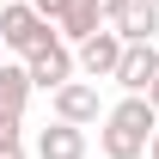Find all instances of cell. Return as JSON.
<instances>
[{
	"label": "cell",
	"instance_id": "1",
	"mask_svg": "<svg viewBox=\"0 0 159 159\" xmlns=\"http://www.w3.org/2000/svg\"><path fill=\"white\" fill-rule=\"evenodd\" d=\"M153 129H159L153 98H147V92H129L116 110H104L98 147H104V159H141V153H147V141H153Z\"/></svg>",
	"mask_w": 159,
	"mask_h": 159
},
{
	"label": "cell",
	"instance_id": "2",
	"mask_svg": "<svg viewBox=\"0 0 159 159\" xmlns=\"http://www.w3.org/2000/svg\"><path fill=\"white\" fill-rule=\"evenodd\" d=\"M25 74H31V92H55L61 80H74V43L61 37V31L37 37L25 49Z\"/></svg>",
	"mask_w": 159,
	"mask_h": 159
},
{
	"label": "cell",
	"instance_id": "3",
	"mask_svg": "<svg viewBox=\"0 0 159 159\" xmlns=\"http://www.w3.org/2000/svg\"><path fill=\"white\" fill-rule=\"evenodd\" d=\"M25 104H31V74L19 61H0V141H19Z\"/></svg>",
	"mask_w": 159,
	"mask_h": 159
},
{
	"label": "cell",
	"instance_id": "4",
	"mask_svg": "<svg viewBox=\"0 0 159 159\" xmlns=\"http://www.w3.org/2000/svg\"><path fill=\"white\" fill-rule=\"evenodd\" d=\"M116 61H122V37H116V31H104V25L92 31V37L74 43V67H80L86 80H110V74H116Z\"/></svg>",
	"mask_w": 159,
	"mask_h": 159
},
{
	"label": "cell",
	"instance_id": "5",
	"mask_svg": "<svg viewBox=\"0 0 159 159\" xmlns=\"http://www.w3.org/2000/svg\"><path fill=\"white\" fill-rule=\"evenodd\" d=\"M49 31H55V25L43 19L37 6H31V0H12V6H0V43H6V49H31V43L37 37H49Z\"/></svg>",
	"mask_w": 159,
	"mask_h": 159
},
{
	"label": "cell",
	"instance_id": "6",
	"mask_svg": "<svg viewBox=\"0 0 159 159\" xmlns=\"http://www.w3.org/2000/svg\"><path fill=\"white\" fill-rule=\"evenodd\" d=\"M122 86V92H147L159 80V49H153V37L147 43H122V61H116V74H110Z\"/></svg>",
	"mask_w": 159,
	"mask_h": 159
},
{
	"label": "cell",
	"instance_id": "7",
	"mask_svg": "<svg viewBox=\"0 0 159 159\" xmlns=\"http://www.w3.org/2000/svg\"><path fill=\"white\" fill-rule=\"evenodd\" d=\"M49 98H55V116L61 122H80V129L98 122V80H61Z\"/></svg>",
	"mask_w": 159,
	"mask_h": 159
},
{
	"label": "cell",
	"instance_id": "8",
	"mask_svg": "<svg viewBox=\"0 0 159 159\" xmlns=\"http://www.w3.org/2000/svg\"><path fill=\"white\" fill-rule=\"evenodd\" d=\"M104 25H110L122 43H147V37H159V6L153 0H129L116 19H104Z\"/></svg>",
	"mask_w": 159,
	"mask_h": 159
},
{
	"label": "cell",
	"instance_id": "9",
	"mask_svg": "<svg viewBox=\"0 0 159 159\" xmlns=\"http://www.w3.org/2000/svg\"><path fill=\"white\" fill-rule=\"evenodd\" d=\"M37 159H86V129L55 116V122L37 135Z\"/></svg>",
	"mask_w": 159,
	"mask_h": 159
},
{
	"label": "cell",
	"instance_id": "10",
	"mask_svg": "<svg viewBox=\"0 0 159 159\" xmlns=\"http://www.w3.org/2000/svg\"><path fill=\"white\" fill-rule=\"evenodd\" d=\"M49 25H55V31H61L67 43H80V37H92V31L104 25V12H98V0H61Z\"/></svg>",
	"mask_w": 159,
	"mask_h": 159
},
{
	"label": "cell",
	"instance_id": "11",
	"mask_svg": "<svg viewBox=\"0 0 159 159\" xmlns=\"http://www.w3.org/2000/svg\"><path fill=\"white\" fill-rule=\"evenodd\" d=\"M0 159H25V141H0Z\"/></svg>",
	"mask_w": 159,
	"mask_h": 159
},
{
	"label": "cell",
	"instance_id": "12",
	"mask_svg": "<svg viewBox=\"0 0 159 159\" xmlns=\"http://www.w3.org/2000/svg\"><path fill=\"white\" fill-rule=\"evenodd\" d=\"M122 6H129V0H98V12H104V19H116Z\"/></svg>",
	"mask_w": 159,
	"mask_h": 159
},
{
	"label": "cell",
	"instance_id": "13",
	"mask_svg": "<svg viewBox=\"0 0 159 159\" xmlns=\"http://www.w3.org/2000/svg\"><path fill=\"white\" fill-rule=\"evenodd\" d=\"M147 159H159V129H153V141H147Z\"/></svg>",
	"mask_w": 159,
	"mask_h": 159
},
{
	"label": "cell",
	"instance_id": "14",
	"mask_svg": "<svg viewBox=\"0 0 159 159\" xmlns=\"http://www.w3.org/2000/svg\"><path fill=\"white\" fill-rule=\"evenodd\" d=\"M147 98H153V110H159V80H153V86H147Z\"/></svg>",
	"mask_w": 159,
	"mask_h": 159
},
{
	"label": "cell",
	"instance_id": "15",
	"mask_svg": "<svg viewBox=\"0 0 159 159\" xmlns=\"http://www.w3.org/2000/svg\"><path fill=\"white\" fill-rule=\"evenodd\" d=\"M153 6H159V0H153Z\"/></svg>",
	"mask_w": 159,
	"mask_h": 159
}]
</instances>
